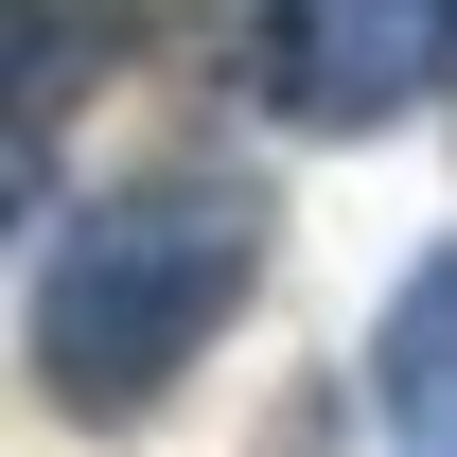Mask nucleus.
<instances>
[{"mask_svg": "<svg viewBox=\"0 0 457 457\" xmlns=\"http://www.w3.org/2000/svg\"><path fill=\"white\" fill-rule=\"evenodd\" d=\"M457 71V0H264L246 18V88L299 141H370V123L440 106Z\"/></svg>", "mask_w": 457, "mask_h": 457, "instance_id": "obj_2", "label": "nucleus"}, {"mask_svg": "<svg viewBox=\"0 0 457 457\" xmlns=\"http://www.w3.org/2000/svg\"><path fill=\"white\" fill-rule=\"evenodd\" d=\"M370 404H387V457H457V246H422L370 335Z\"/></svg>", "mask_w": 457, "mask_h": 457, "instance_id": "obj_3", "label": "nucleus"}, {"mask_svg": "<svg viewBox=\"0 0 457 457\" xmlns=\"http://www.w3.org/2000/svg\"><path fill=\"white\" fill-rule=\"evenodd\" d=\"M264 282V194L246 176H123V194H88V212L54 228V282H36V387L71 404V422H159L176 387H194V352L228 335V299Z\"/></svg>", "mask_w": 457, "mask_h": 457, "instance_id": "obj_1", "label": "nucleus"}, {"mask_svg": "<svg viewBox=\"0 0 457 457\" xmlns=\"http://www.w3.org/2000/svg\"><path fill=\"white\" fill-rule=\"evenodd\" d=\"M141 54V0H0V123H54Z\"/></svg>", "mask_w": 457, "mask_h": 457, "instance_id": "obj_4", "label": "nucleus"}, {"mask_svg": "<svg viewBox=\"0 0 457 457\" xmlns=\"http://www.w3.org/2000/svg\"><path fill=\"white\" fill-rule=\"evenodd\" d=\"M36 212V123H0V228Z\"/></svg>", "mask_w": 457, "mask_h": 457, "instance_id": "obj_5", "label": "nucleus"}]
</instances>
